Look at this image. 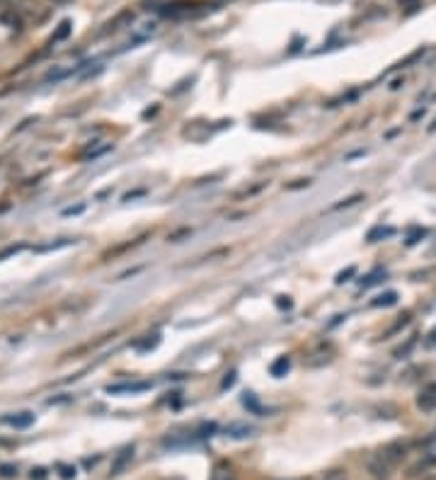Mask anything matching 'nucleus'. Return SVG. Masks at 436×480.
Instances as JSON below:
<instances>
[{"instance_id":"1","label":"nucleus","mask_w":436,"mask_h":480,"mask_svg":"<svg viewBox=\"0 0 436 480\" xmlns=\"http://www.w3.org/2000/svg\"><path fill=\"white\" fill-rule=\"evenodd\" d=\"M393 466L391 461L386 459V456H383V452H378V454H374L369 459V473L371 476H374L376 480H388L391 478V471H393Z\"/></svg>"},{"instance_id":"2","label":"nucleus","mask_w":436,"mask_h":480,"mask_svg":"<svg viewBox=\"0 0 436 480\" xmlns=\"http://www.w3.org/2000/svg\"><path fill=\"white\" fill-rule=\"evenodd\" d=\"M417 407H420L422 412H434L436 410V381L427 383L420 395H417Z\"/></svg>"},{"instance_id":"3","label":"nucleus","mask_w":436,"mask_h":480,"mask_svg":"<svg viewBox=\"0 0 436 480\" xmlns=\"http://www.w3.org/2000/svg\"><path fill=\"white\" fill-rule=\"evenodd\" d=\"M153 386L151 381H126V383H114V386H107V393L116 395V393H143Z\"/></svg>"},{"instance_id":"4","label":"nucleus","mask_w":436,"mask_h":480,"mask_svg":"<svg viewBox=\"0 0 436 480\" xmlns=\"http://www.w3.org/2000/svg\"><path fill=\"white\" fill-rule=\"evenodd\" d=\"M32 422H34V412H29V410L10 412V415H5V417H3V425L15 427V430H27Z\"/></svg>"},{"instance_id":"5","label":"nucleus","mask_w":436,"mask_h":480,"mask_svg":"<svg viewBox=\"0 0 436 480\" xmlns=\"http://www.w3.org/2000/svg\"><path fill=\"white\" fill-rule=\"evenodd\" d=\"M131 461H133V447L121 449L119 456H116V461H114V466H111V476H119V473H121L129 464H131Z\"/></svg>"},{"instance_id":"6","label":"nucleus","mask_w":436,"mask_h":480,"mask_svg":"<svg viewBox=\"0 0 436 480\" xmlns=\"http://www.w3.org/2000/svg\"><path fill=\"white\" fill-rule=\"evenodd\" d=\"M209 480H238V473H235V468L228 464H216Z\"/></svg>"},{"instance_id":"7","label":"nucleus","mask_w":436,"mask_h":480,"mask_svg":"<svg viewBox=\"0 0 436 480\" xmlns=\"http://www.w3.org/2000/svg\"><path fill=\"white\" fill-rule=\"evenodd\" d=\"M291 371V357H279L276 361H272V366H269V373H272L274 378H281V376H286V373Z\"/></svg>"},{"instance_id":"8","label":"nucleus","mask_w":436,"mask_h":480,"mask_svg":"<svg viewBox=\"0 0 436 480\" xmlns=\"http://www.w3.org/2000/svg\"><path fill=\"white\" fill-rule=\"evenodd\" d=\"M252 432H255V430H252L250 425H231L226 430V434L233 437V439H245V437H250Z\"/></svg>"},{"instance_id":"9","label":"nucleus","mask_w":436,"mask_h":480,"mask_svg":"<svg viewBox=\"0 0 436 480\" xmlns=\"http://www.w3.org/2000/svg\"><path fill=\"white\" fill-rule=\"evenodd\" d=\"M398 301V294L396 292H386V294H381V296H376L374 301H371V306H393Z\"/></svg>"},{"instance_id":"10","label":"nucleus","mask_w":436,"mask_h":480,"mask_svg":"<svg viewBox=\"0 0 436 480\" xmlns=\"http://www.w3.org/2000/svg\"><path fill=\"white\" fill-rule=\"evenodd\" d=\"M320 480H349V476H347L344 468H327L320 476Z\"/></svg>"},{"instance_id":"11","label":"nucleus","mask_w":436,"mask_h":480,"mask_svg":"<svg viewBox=\"0 0 436 480\" xmlns=\"http://www.w3.org/2000/svg\"><path fill=\"white\" fill-rule=\"evenodd\" d=\"M70 242H75V240H70V238H61L58 242H46V245H37L34 250L37 252H46V250H58V247H68Z\"/></svg>"},{"instance_id":"12","label":"nucleus","mask_w":436,"mask_h":480,"mask_svg":"<svg viewBox=\"0 0 436 480\" xmlns=\"http://www.w3.org/2000/svg\"><path fill=\"white\" fill-rule=\"evenodd\" d=\"M68 34H70V22L66 20V22H61V25H58V32L51 37V41H61V39H66Z\"/></svg>"},{"instance_id":"13","label":"nucleus","mask_w":436,"mask_h":480,"mask_svg":"<svg viewBox=\"0 0 436 480\" xmlns=\"http://www.w3.org/2000/svg\"><path fill=\"white\" fill-rule=\"evenodd\" d=\"M56 471L61 473V478H66V480H70V478H75V468L73 466H66V464H58L56 466Z\"/></svg>"},{"instance_id":"14","label":"nucleus","mask_w":436,"mask_h":480,"mask_svg":"<svg viewBox=\"0 0 436 480\" xmlns=\"http://www.w3.org/2000/svg\"><path fill=\"white\" fill-rule=\"evenodd\" d=\"M0 476H5V478L17 476V466H15V468H13V466H3V468H0Z\"/></svg>"},{"instance_id":"15","label":"nucleus","mask_w":436,"mask_h":480,"mask_svg":"<svg viewBox=\"0 0 436 480\" xmlns=\"http://www.w3.org/2000/svg\"><path fill=\"white\" fill-rule=\"evenodd\" d=\"M403 5H417V0H400Z\"/></svg>"},{"instance_id":"16","label":"nucleus","mask_w":436,"mask_h":480,"mask_svg":"<svg viewBox=\"0 0 436 480\" xmlns=\"http://www.w3.org/2000/svg\"><path fill=\"white\" fill-rule=\"evenodd\" d=\"M51 3H58V5H61V3H68V0H51Z\"/></svg>"},{"instance_id":"17","label":"nucleus","mask_w":436,"mask_h":480,"mask_svg":"<svg viewBox=\"0 0 436 480\" xmlns=\"http://www.w3.org/2000/svg\"><path fill=\"white\" fill-rule=\"evenodd\" d=\"M424 480H436V476H429V478H424Z\"/></svg>"},{"instance_id":"18","label":"nucleus","mask_w":436,"mask_h":480,"mask_svg":"<svg viewBox=\"0 0 436 480\" xmlns=\"http://www.w3.org/2000/svg\"><path fill=\"white\" fill-rule=\"evenodd\" d=\"M434 129H436V122H434V124H432V132H434Z\"/></svg>"}]
</instances>
